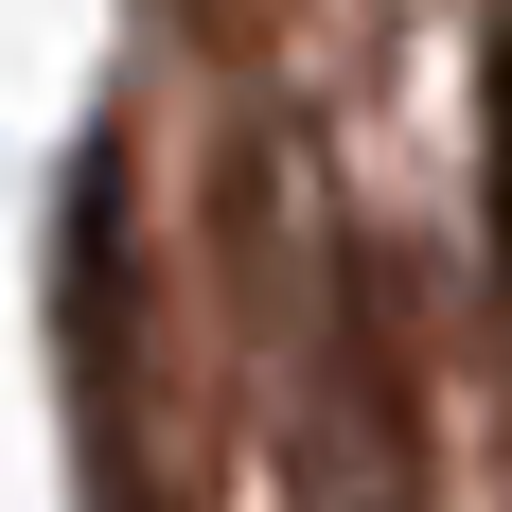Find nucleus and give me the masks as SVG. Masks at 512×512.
I'll list each match as a JSON object with an SVG mask.
<instances>
[{"label":"nucleus","mask_w":512,"mask_h":512,"mask_svg":"<svg viewBox=\"0 0 512 512\" xmlns=\"http://www.w3.org/2000/svg\"><path fill=\"white\" fill-rule=\"evenodd\" d=\"M477 212H495V265H512V18L477 53Z\"/></svg>","instance_id":"nucleus-2"},{"label":"nucleus","mask_w":512,"mask_h":512,"mask_svg":"<svg viewBox=\"0 0 512 512\" xmlns=\"http://www.w3.org/2000/svg\"><path fill=\"white\" fill-rule=\"evenodd\" d=\"M407 318L371 301V283H336V318H318V512H407Z\"/></svg>","instance_id":"nucleus-1"}]
</instances>
